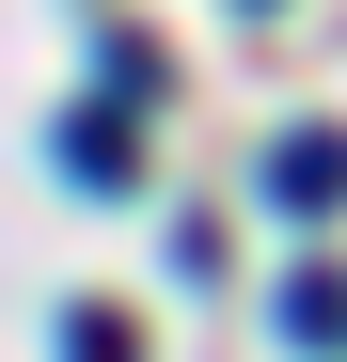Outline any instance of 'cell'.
I'll use <instances>...</instances> for the list:
<instances>
[{
    "label": "cell",
    "instance_id": "cell-1",
    "mask_svg": "<svg viewBox=\"0 0 347 362\" xmlns=\"http://www.w3.org/2000/svg\"><path fill=\"white\" fill-rule=\"evenodd\" d=\"M268 205H284V221H331V205H347V127H284V142H268Z\"/></svg>",
    "mask_w": 347,
    "mask_h": 362
},
{
    "label": "cell",
    "instance_id": "cell-2",
    "mask_svg": "<svg viewBox=\"0 0 347 362\" xmlns=\"http://www.w3.org/2000/svg\"><path fill=\"white\" fill-rule=\"evenodd\" d=\"M127 158H142L127 110H79V127H64V173H79V189H127Z\"/></svg>",
    "mask_w": 347,
    "mask_h": 362
},
{
    "label": "cell",
    "instance_id": "cell-3",
    "mask_svg": "<svg viewBox=\"0 0 347 362\" xmlns=\"http://www.w3.org/2000/svg\"><path fill=\"white\" fill-rule=\"evenodd\" d=\"M284 346H347V284L331 268H300V284H284V315H268Z\"/></svg>",
    "mask_w": 347,
    "mask_h": 362
},
{
    "label": "cell",
    "instance_id": "cell-4",
    "mask_svg": "<svg viewBox=\"0 0 347 362\" xmlns=\"http://www.w3.org/2000/svg\"><path fill=\"white\" fill-rule=\"evenodd\" d=\"M64 362H142V346H127V315H64Z\"/></svg>",
    "mask_w": 347,
    "mask_h": 362
}]
</instances>
